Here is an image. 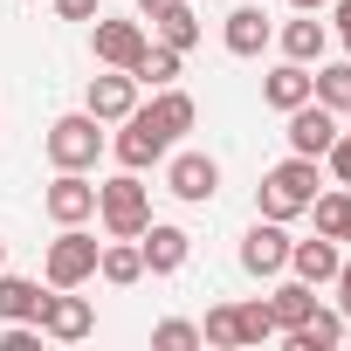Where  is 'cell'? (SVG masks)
<instances>
[{
	"mask_svg": "<svg viewBox=\"0 0 351 351\" xmlns=\"http://www.w3.org/2000/svg\"><path fill=\"white\" fill-rule=\"evenodd\" d=\"M0 351H42V324H8L0 330Z\"/></svg>",
	"mask_w": 351,
	"mask_h": 351,
	"instance_id": "30",
	"label": "cell"
},
{
	"mask_svg": "<svg viewBox=\"0 0 351 351\" xmlns=\"http://www.w3.org/2000/svg\"><path fill=\"white\" fill-rule=\"evenodd\" d=\"M289 8H296V14H317V8H324V0H289Z\"/></svg>",
	"mask_w": 351,
	"mask_h": 351,
	"instance_id": "36",
	"label": "cell"
},
{
	"mask_svg": "<svg viewBox=\"0 0 351 351\" xmlns=\"http://www.w3.org/2000/svg\"><path fill=\"white\" fill-rule=\"evenodd\" d=\"M90 49H97V62H104V69H131V62L145 56V21H104V14H97Z\"/></svg>",
	"mask_w": 351,
	"mask_h": 351,
	"instance_id": "11",
	"label": "cell"
},
{
	"mask_svg": "<svg viewBox=\"0 0 351 351\" xmlns=\"http://www.w3.org/2000/svg\"><path fill=\"white\" fill-rule=\"evenodd\" d=\"M165 193L186 200V207H207V200L221 193V165H214L207 152H180V158L165 165Z\"/></svg>",
	"mask_w": 351,
	"mask_h": 351,
	"instance_id": "7",
	"label": "cell"
},
{
	"mask_svg": "<svg viewBox=\"0 0 351 351\" xmlns=\"http://www.w3.org/2000/svg\"><path fill=\"white\" fill-rule=\"evenodd\" d=\"M97 158H104V124L90 110H69L49 124V165L56 172H90Z\"/></svg>",
	"mask_w": 351,
	"mask_h": 351,
	"instance_id": "4",
	"label": "cell"
},
{
	"mask_svg": "<svg viewBox=\"0 0 351 351\" xmlns=\"http://www.w3.org/2000/svg\"><path fill=\"white\" fill-rule=\"evenodd\" d=\"M344 344V310H310L289 330V351H337Z\"/></svg>",
	"mask_w": 351,
	"mask_h": 351,
	"instance_id": "17",
	"label": "cell"
},
{
	"mask_svg": "<svg viewBox=\"0 0 351 351\" xmlns=\"http://www.w3.org/2000/svg\"><path fill=\"white\" fill-rule=\"evenodd\" d=\"M83 110H90L97 124H124V117L138 110V76H131V69H104V76H90Z\"/></svg>",
	"mask_w": 351,
	"mask_h": 351,
	"instance_id": "8",
	"label": "cell"
},
{
	"mask_svg": "<svg viewBox=\"0 0 351 351\" xmlns=\"http://www.w3.org/2000/svg\"><path fill=\"white\" fill-rule=\"evenodd\" d=\"M35 324H42V337H56V344H83V337L97 330V310H90V296H76V289H49Z\"/></svg>",
	"mask_w": 351,
	"mask_h": 351,
	"instance_id": "5",
	"label": "cell"
},
{
	"mask_svg": "<svg viewBox=\"0 0 351 351\" xmlns=\"http://www.w3.org/2000/svg\"><path fill=\"white\" fill-rule=\"evenodd\" d=\"M56 14H62V21H97L104 0H56Z\"/></svg>",
	"mask_w": 351,
	"mask_h": 351,
	"instance_id": "32",
	"label": "cell"
},
{
	"mask_svg": "<svg viewBox=\"0 0 351 351\" xmlns=\"http://www.w3.org/2000/svg\"><path fill=\"white\" fill-rule=\"evenodd\" d=\"M330 282H337V310L351 317V262H337V276H330Z\"/></svg>",
	"mask_w": 351,
	"mask_h": 351,
	"instance_id": "33",
	"label": "cell"
},
{
	"mask_svg": "<svg viewBox=\"0 0 351 351\" xmlns=\"http://www.w3.org/2000/svg\"><path fill=\"white\" fill-rule=\"evenodd\" d=\"M152 344H158V351H193V344H200V324H186V317H165V324L152 330Z\"/></svg>",
	"mask_w": 351,
	"mask_h": 351,
	"instance_id": "28",
	"label": "cell"
},
{
	"mask_svg": "<svg viewBox=\"0 0 351 351\" xmlns=\"http://www.w3.org/2000/svg\"><path fill=\"white\" fill-rule=\"evenodd\" d=\"M234 330H241V344H269V337H276V310H269V296L234 303Z\"/></svg>",
	"mask_w": 351,
	"mask_h": 351,
	"instance_id": "26",
	"label": "cell"
},
{
	"mask_svg": "<svg viewBox=\"0 0 351 351\" xmlns=\"http://www.w3.org/2000/svg\"><path fill=\"white\" fill-rule=\"evenodd\" d=\"M269 310H276V330H296V324H303V317L317 310V289H310V282L296 276V282H282V289L269 296Z\"/></svg>",
	"mask_w": 351,
	"mask_h": 351,
	"instance_id": "23",
	"label": "cell"
},
{
	"mask_svg": "<svg viewBox=\"0 0 351 351\" xmlns=\"http://www.w3.org/2000/svg\"><path fill=\"white\" fill-rule=\"evenodd\" d=\"M344 131H351V110H344Z\"/></svg>",
	"mask_w": 351,
	"mask_h": 351,
	"instance_id": "39",
	"label": "cell"
},
{
	"mask_svg": "<svg viewBox=\"0 0 351 351\" xmlns=\"http://www.w3.org/2000/svg\"><path fill=\"white\" fill-rule=\"evenodd\" d=\"M310 214H317V234H344V221H351V193H317L310 200Z\"/></svg>",
	"mask_w": 351,
	"mask_h": 351,
	"instance_id": "27",
	"label": "cell"
},
{
	"mask_svg": "<svg viewBox=\"0 0 351 351\" xmlns=\"http://www.w3.org/2000/svg\"><path fill=\"white\" fill-rule=\"evenodd\" d=\"M145 117H152V131H158V138L172 145V138H180V131H193V117H200V104H193L186 90H172V83H165V90H158V97L145 104Z\"/></svg>",
	"mask_w": 351,
	"mask_h": 351,
	"instance_id": "14",
	"label": "cell"
},
{
	"mask_svg": "<svg viewBox=\"0 0 351 351\" xmlns=\"http://www.w3.org/2000/svg\"><path fill=\"white\" fill-rule=\"evenodd\" d=\"M35 317H42V282L0 269V324H35Z\"/></svg>",
	"mask_w": 351,
	"mask_h": 351,
	"instance_id": "18",
	"label": "cell"
},
{
	"mask_svg": "<svg viewBox=\"0 0 351 351\" xmlns=\"http://www.w3.org/2000/svg\"><path fill=\"white\" fill-rule=\"evenodd\" d=\"M324 42H330V28H324L317 14H303V21H289V28H282V56H289V62H303V69H310V62H324Z\"/></svg>",
	"mask_w": 351,
	"mask_h": 351,
	"instance_id": "21",
	"label": "cell"
},
{
	"mask_svg": "<svg viewBox=\"0 0 351 351\" xmlns=\"http://www.w3.org/2000/svg\"><path fill=\"white\" fill-rule=\"evenodd\" d=\"M337 241H351V221H344V234H337Z\"/></svg>",
	"mask_w": 351,
	"mask_h": 351,
	"instance_id": "37",
	"label": "cell"
},
{
	"mask_svg": "<svg viewBox=\"0 0 351 351\" xmlns=\"http://www.w3.org/2000/svg\"><path fill=\"white\" fill-rule=\"evenodd\" d=\"M337 42L351 49V0H337Z\"/></svg>",
	"mask_w": 351,
	"mask_h": 351,
	"instance_id": "34",
	"label": "cell"
},
{
	"mask_svg": "<svg viewBox=\"0 0 351 351\" xmlns=\"http://www.w3.org/2000/svg\"><path fill=\"white\" fill-rule=\"evenodd\" d=\"M269 35H276V28H269V14H262V8H234V14H228V28H221L228 56H262V49H269Z\"/></svg>",
	"mask_w": 351,
	"mask_h": 351,
	"instance_id": "16",
	"label": "cell"
},
{
	"mask_svg": "<svg viewBox=\"0 0 351 351\" xmlns=\"http://www.w3.org/2000/svg\"><path fill=\"white\" fill-rule=\"evenodd\" d=\"M324 158H330V172H337V186H351V131H337V145H330Z\"/></svg>",
	"mask_w": 351,
	"mask_h": 351,
	"instance_id": "31",
	"label": "cell"
},
{
	"mask_svg": "<svg viewBox=\"0 0 351 351\" xmlns=\"http://www.w3.org/2000/svg\"><path fill=\"white\" fill-rule=\"evenodd\" d=\"M138 255H145L152 276H180L186 255H193V234H186V228H172V221H152V228L138 234Z\"/></svg>",
	"mask_w": 351,
	"mask_h": 351,
	"instance_id": "9",
	"label": "cell"
},
{
	"mask_svg": "<svg viewBox=\"0 0 351 351\" xmlns=\"http://www.w3.org/2000/svg\"><path fill=\"white\" fill-rule=\"evenodd\" d=\"M262 104H269V110H296V104H310V69H303V62H282V69H269V83H262Z\"/></svg>",
	"mask_w": 351,
	"mask_h": 351,
	"instance_id": "19",
	"label": "cell"
},
{
	"mask_svg": "<svg viewBox=\"0 0 351 351\" xmlns=\"http://www.w3.org/2000/svg\"><path fill=\"white\" fill-rule=\"evenodd\" d=\"M42 207H49V221H56V228L97 221V186L83 180V172H56V186L42 193Z\"/></svg>",
	"mask_w": 351,
	"mask_h": 351,
	"instance_id": "10",
	"label": "cell"
},
{
	"mask_svg": "<svg viewBox=\"0 0 351 351\" xmlns=\"http://www.w3.org/2000/svg\"><path fill=\"white\" fill-rule=\"evenodd\" d=\"M110 152H117V165H124V172H145V165H158L172 145L152 131V117H145V110H131V117H124V131L110 138Z\"/></svg>",
	"mask_w": 351,
	"mask_h": 351,
	"instance_id": "12",
	"label": "cell"
},
{
	"mask_svg": "<svg viewBox=\"0 0 351 351\" xmlns=\"http://www.w3.org/2000/svg\"><path fill=\"white\" fill-rule=\"evenodd\" d=\"M152 28H158V42H165V49H180V56L200 42V21H193V8H186V0H180V8H165Z\"/></svg>",
	"mask_w": 351,
	"mask_h": 351,
	"instance_id": "24",
	"label": "cell"
},
{
	"mask_svg": "<svg viewBox=\"0 0 351 351\" xmlns=\"http://www.w3.org/2000/svg\"><path fill=\"white\" fill-rule=\"evenodd\" d=\"M97 276H104V282H117V289H131V282L145 276V255H138V241L110 234V241H104V255H97Z\"/></svg>",
	"mask_w": 351,
	"mask_h": 351,
	"instance_id": "20",
	"label": "cell"
},
{
	"mask_svg": "<svg viewBox=\"0 0 351 351\" xmlns=\"http://www.w3.org/2000/svg\"><path fill=\"white\" fill-rule=\"evenodd\" d=\"M97 221H104V234H124V241H138L152 228V193L138 172H117V180L97 186Z\"/></svg>",
	"mask_w": 351,
	"mask_h": 351,
	"instance_id": "2",
	"label": "cell"
},
{
	"mask_svg": "<svg viewBox=\"0 0 351 351\" xmlns=\"http://www.w3.org/2000/svg\"><path fill=\"white\" fill-rule=\"evenodd\" d=\"M0 262H8V241H0Z\"/></svg>",
	"mask_w": 351,
	"mask_h": 351,
	"instance_id": "38",
	"label": "cell"
},
{
	"mask_svg": "<svg viewBox=\"0 0 351 351\" xmlns=\"http://www.w3.org/2000/svg\"><path fill=\"white\" fill-rule=\"evenodd\" d=\"M97 255H104V241L76 221V228H62L56 241H49V255H42V276H49V289H83L90 276H97Z\"/></svg>",
	"mask_w": 351,
	"mask_h": 351,
	"instance_id": "3",
	"label": "cell"
},
{
	"mask_svg": "<svg viewBox=\"0 0 351 351\" xmlns=\"http://www.w3.org/2000/svg\"><path fill=\"white\" fill-rule=\"evenodd\" d=\"M337 262H344V255H337L330 234H317V241H289V269H296L310 289H324V282L337 276Z\"/></svg>",
	"mask_w": 351,
	"mask_h": 351,
	"instance_id": "15",
	"label": "cell"
},
{
	"mask_svg": "<svg viewBox=\"0 0 351 351\" xmlns=\"http://www.w3.org/2000/svg\"><path fill=\"white\" fill-rule=\"evenodd\" d=\"M310 97L324 104V110H351V62H317V76H310Z\"/></svg>",
	"mask_w": 351,
	"mask_h": 351,
	"instance_id": "22",
	"label": "cell"
},
{
	"mask_svg": "<svg viewBox=\"0 0 351 351\" xmlns=\"http://www.w3.org/2000/svg\"><path fill=\"white\" fill-rule=\"evenodd\" d=\"M200 344H241V330H234V303H214V310H207Z\"/></svg>",
	"mask_w": 351,
	"mask_h": 351,
	"instance_id": "29",
	"label": "cell"
},
{
	"mask_svg": "<svg viewBox=\"0 0 351 351\" xmlns=\"http://www.w3.org/2000/svg\"><path fill=\"white\" fill-rule=\"evenodd\" d=\"M282 117H289V131H282V138H289V152H303V158H324V152L337 145V131H344V117H337V110H324L317 97H310V104H296V110H282Z\"/></svg>",
	"mask_w": 351,
	"mask_h": 351,
	"instance_id": "6",
	"label": "cell"
},
{
	"mask_svg": "<svg viewBox=\"0 0 351 351\" xmlns=\"http://www.w3.org/2000/svg\"><path fill=\"white\" fill-rule=\"evenodd\" d=\"M310 200H317V158H303V152H289L276 172H262V186H255L262 221H296V214H310Z\"/></svg>",
	"mask_w": 351,
	"mask_h": 351,
	"instance_id": "1",
	"label": "cell"
},
{
	"mask_svg": "<svg viewBox=\"0 0 351 351\" xmlns=\"http://www.w3.org/2000/svg\"><path fill=\"white\" fill-rule=\"evenodd\" d=\"M241 269H248V276H282V269H289V234H282V221H255V228L241 234Z\"/></svg>",
	"mask_w": 351,
	"mask_h": 351,
	"instance_id": "13",
	"label": "cell"
},
{
	"mask_svg": "<svg viewBox=\"0 0 351 351\" xmlns=\"http://www.w3.org/2000/svg\"><path fill=\"white\" fill-rule=\"evenodd\" d=\"M131 76H138V83H152V90H165L172 76H180V49H165V42L152 49V42H145V56L131 62Z\"/></svg>",
	"mask_w": 351,
	"mask_h": 351,
	"instance_id": "25",
	"label": "cell"
},
{
	"mask_svg": "<svg viewBox=\"0 0 351 351\" xmlns=\"http://www.w3.org/2000/svg\"><path fill=\"white\" fill-rule=\"evenodd\" d=\"M165 8H180V0H138V14H145V21H158Z\"/></svg>",
	"mask_w": 351,
	"mask_h": 351,
	"instance_id": "35",
	"label": "cell"
}]
</instances>
